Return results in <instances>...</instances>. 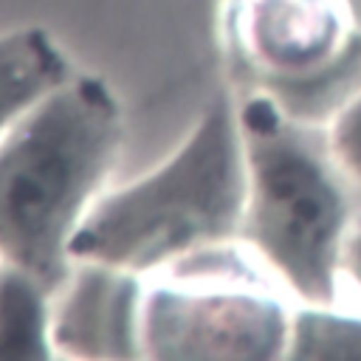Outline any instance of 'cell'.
Segmentation results:
<instances>
[{
    "mask_svg": "<svg viewBox=\"0 0 361 361\" xmlns=\"http://www.w3.org/2000/svg\"><path fill=\"white\" fill-rule=\"evenodd\" d=\"M237 118L248 175L240 243L302 305H338L361 189L333 155L327 127L265 90L248 96Z\"/></svg>",
    "mask_w": 361,
    "mask_h": 361,
    "instance_id": "cell-1",
    "label": "cell"
},
{
    "mask_svg": "<svg viewBox=\"0 0 361 361\" xmlns=\"http://www.w3.org/2000/svg\"><path fill=\"white\" fill-rule=\"evenodd\" d=\"M121 107L96 76H71L0 138V259L54 296L71 276V243L121 147Z\"/></svg>",
    "mask_w": 361,
    "mask_h": 361,
    "instance_id": "cell-2",
    "label": "cell"
},
{
    "mask_svg": "<svg viewBox=\"0 0 361 361\" xmlns=\"http://www.w3.org/2000/svg\"><path fill=\"white\" fill-rule=\"evenodd\" d=\"M245 189L240 118L228 96H217L158 169L90 206L71 257L144 276L192 251L240 243Z\"/></svg>",
    "mask_w": 361,
    "mask_h": 361,
    "instance_id": "cell-3",
    "label": "cell"
},
{
    "mask_svg": "<svg viewBox=\"0 0 361 361\" xmlns=\"http://www.w3.org/2000/svg\"><path fill=\"white\" fill-rule=\"evenodd\" d=\"M144 282L141 350L147 358H285L290 319L285 299L234 243L166 262Z\"/></svg>",
    "mask_w": 361,
    "mask_h": 361,
    "instance_id": "cell-4",
    "label": "cell"
},
{
    "mask_svg": "<svg viewBox=\"0 0 361 361\" xmlns=\"http://www.w3.org/2000/svg\"><path fill=\"white\" fill-rule=\"evenodd\" d=\"M231 37L265 93L302 118L330 116L361 82L347 0H234Z\"/></svg>",
    "mask_w": 361,
    "mask_h": 361,
    "instance_id": "cell-5",
    "label": "cell"
},
{
    "mask_svg": "<svg viewBox=\"0 0 361 361\" xmlns=\"http://www.w3.org/2000/svg\"><path fill=\"white\" fill-rule=\"evenodd\" d=\"M144 279L135 271L82 262L51 310L54 347L73 358H138Z\"/></svg>",
    "mask_w": 361,
    "mask_h": 361,
    "instance_id": "cell-6",
    "label": "cell"
},
{
    "mask_svg": "<svg viewBox=\"0 0 361 361\" xmlns=\"http://www.w3.org/2000/svg\"><path fill=\"white\" fill-rule=\"evenodd\" d=\"M71 62L42 28L0 34V138L42 96L68 82Z\"/></svg>",
    "mask_w": 361,
    "mask_h": 361,
    "instance_id": "cell-7",
    "label": "cell"
},
{
    "mask_svg": "<svg viewBox=\"0 0 361 361\" xmlns=\"http://www.w3.org/2000/svg\"><path fill=\"white\" fill-rule=\"evenodd\" d=\"M51 296L34 274L0 259V361L54 355Z\"/></svg>",
    "mask_w": 361,
    "mask_h": 361,
    "instance_id": "cell-8",
    "label": "cell"
},
{
    "mask_svg": "<svg viewBox=\"0 0 361 361\" xmlns=\"http://www.w3.org/2000/svg\"><path fill=\"white\" fill-rule=\"evenodd\" d=\"M296 361H361V313L302 305L290 319L288 355Z\"/></svg>",
    "mask_w": 361,
    "mask_h": 361,
    "instance_id": "cell-9",
    "label": "cell"
},
{
    "mask_svg": "<svg viewBox=\"0 0 361 361\" xmlns=\"http://www.w3.org/2000/svg\"><path fill=\"white\" fill-rule=\"evenodd\" d=\"M327 138L333 155L361 189V82L358 87L338 104V110L327 121Z\"/></svg>",
    "mask_w": 361,
    "mask_h": 361,
    "instance_id": "cell-10",
    "label": "cell"
},
{
    "mask_svg": "<svg viewBox=\"0 0 361 361\" xmlns=\"http://www.w3.org/2000/svg\"><path fill=\"white\" fill-rule=\"evenodd\" d=\"M341 282H347V288L361 296V214L355 217V223L350 228V237H347V245H344Z\"/></svg>",
    "mask_w": 361,
    "mask_h": 361,
    "instance_id": "cell-11",
    "label": "cell"
}]
</instances>
